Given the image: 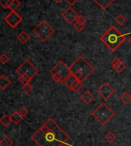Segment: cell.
Wrapping results in <instances>:
<instances>
[{
  "label": "cell",
  "instance_id": "1",
  "mask_svg": "<svg viewBox=\"0 0 131 146\" xmlns=\"http://www.w3.org/2000/svg\"><path fill=\"white\" fill-rule=\"evenodd\" d=\"M69 139V135L52 119H48L32 135V140L39 146H62Z\"/></svg>",
  "mask_w": 131,
  "mask_h": 146
},
{
  "label": "cell",
  "instance_id": "2",
  "mask_svg": "<svg viewBox=\"0 0 131 146\" xmlns=\"http://www.w3.org/2000/svg\"><path fill=\"white\" fill-rule=\"evenodd\" d=\"M130 34H122L115 26H111L103 35L100 37V40L106 45L109 50L114 52L125 41L126 37Z\"/></svg>",
  "mask_w": 131,
  "mask_h": 146
},
{
  "label": "cell",
  "instance_id": "3",
  "mask_svg": "<svg viewBox=\"0 0 131 146\" xmlns=\"http://www.w3.org/2000/svg\"><path fill=\"white\" fill-rule=\"evenodd\" d=\"M71 74L77 78L79 82L83 83L87 78L93 73L95 69L84 57H78L70 66Z\"/></svg>",
  "mask_w": 131,
  "mask_h": 146
},
{
  "label": "cell",
  "instance_id": "4",
  "mask_svg": "<svg viewBox=\"0 0 131 146\" xmlns=\"http://www.w3.org/2000/svg\"><path fill=\"white\" fill-rule=\"evenodd\" d=\"M52 78L57 83H64V81L71 74L70 67L64 63L63 61H60L50 71Z\"/></svg>",
  "mask_w": 131,
  "mask_h": 146
},
{
  "label": "cell",
  "instance_id": "5",
  "mask_svg": "<svg viewBox=\"0 0 131 146\" xmlns=\"http://www.w3.org/2000/svg\"><path fill=\"white\" fill-rule=\"evenodd\" d=\"M92 116L102 126H104L115 116V112L105 102H102L98 107L92 112Z\"/></svg>",
  "mask_w": 131,
  "mask_h": 146
},
{
  "label": "cell",
  "instance_id": "6",
  "mask_svg": "<svg viewBox=\"0 0 131 146\" xmlns=\"http://www.w3.org/2000/svg\"><path fill=\"white\" fill-rule=\"evenodd\" d=\"M33 32L42 42H46L54 34V28L46 21H42L33 29Z\"/></svg>",
  "mask_w": 131,
  "mask_h": 146
},
{
  "label": "cell",
  "instance_id": "7",
  "mask_svg": "<svg viewBox=\"0 0 131 146\" xmlns=\"http://www.w3.org/2000/svg\"><path fill=\"white\" fill-rule=\"evenodd\" d=\"M16 73L19 76H29L32 79L38 73V70L31 61L26 60L16 69Z\"/></svg>",
  "mask_w": 131,
  "mask_h": 146
},
{
  "label": "cell",
  "instance_id": "8",
  "mask_svg": "<svg viewBox=\"0 0 131 146\" xmlns=\"http://www.w3.org/2000/svg\"><path fill=\"white\" fill-rule=\"evenodd\" d=\"M23 18L22 16H20L15 11H11L9 14H8L4 18L5 21L10 28H15L18 25L22 22Z\"/></svg>",
  "mask_w": 131,
  "mask_h": 146
},
{
  "label": "cell",
  "instance_id": "9",
  "mask_svg": "<svg viewBox=\"0 0 131 146\" xmlns=\"http://www.w3.org/2000/svg\"><path fill=\"white\" fill-rule=\"evenodd\" d=\"M97 94H99L104 100H108L110 96L114 95L115 90L112 86H110L108 83H103L97 91Z\"/></svg>",
  "mask_w": 131,
  "mask_h": 146
},
{
  "label": "cell",
  "instance_id": "10",
  "mask_svg": "<svg viewBox=\"0 0 131 146\" xmlns=\"http://www.w3.org/2000/svg\"><path fill=\"white\" fill-rule=\"evenodd\" d=\"M78 14L75 10L70 6L65 10L63 13L62 14V17L64 18L67 23L69 24H74V22H76L77 17H78Z\"/></svg>",
  "mask_w": 131,
  "mask_h": 146
},
{
  "label": "cell",
  "instance_id": "11",
  "mask_svg": "<svg viewBox=\"0 0 131 146\" xmlns=\"http://www.w3.org/2000/svg\"><path fill=\"white\" fill-rule=\"evenodd\" d=\"M111 65L114 71L118 73H122L126 69V65L123 63V61L119 58V57H115L112 61Z\"/></svg>",
  "mask_w": 131,
  "mask_h": 146
},
{
  "label": "cell",
  "instance_id": "12",
  "mask_svg": "<svg viewBox=\"0 0 131 146\" xmlns=\"http://www.w3.org/2000/svg\"><path fill=\"white\" fill-rule=\"evenodd\" d=\"M79 83V81H78L77 78L75 77L73 74H71V75L64 81V83L65 84V86L69 88L71 90H72V91L74 90V88Z\"/></svg>",
  "mask_w": 131,
  "mask_h": 146
},
{
  "label": "cell",
  "instance_id": "13",
  "mask_svg": "<svg viewBox=\"0 0 131 146\" xmlns=\"http://www.w3.org/2000/svg\"><path fill=\"white\" fill-rule=\"evenodd\" d=\"M94 99V96L90 92L89 90H86L85 92L81 96V100L86 104H89L90 102H92V100Z\"/></svg>",
  "mask_w": 131,
  "mask_h": 146
},
{
  "label": "cell",
  "instance_id": "14",
  "mask_svg": "<svg viewBox=\"0 0 131 146\" xmlns=\"http://www.w3.org/2000/svg\"><path fill=\"white\" fill-rule=\"evenodd\" d=\"M11 83H12V82L6 76H5L4 74L1 75V77H0V88H1V90H5L6 88L9 87Z\"/></svg>",
  "mask_w": 131,
  "mask_h": 146
},
{
  "label": "cell",
  "instance_id": "15",
  "mask_svg": "<svg viewBox=\"0 0 131 146\" xmlns=\"http://www.w3.org/2000/svg\"><path fill=\"white\" fill-rule=\"evenodd\" d=\"M94 1L104 10L107 9L114 2V0H94Z\"/></svg>",
  "mask_w": 131,
  "mask_h": 146
},
{
  "label": "cell",
  "instance_id": "16",
  "mask_svg": "<svg viewBox=\"0 0 131 146\" xmlns=\"http://www.w3.org/2000/svg\"><path fill=\"white\" fill-rule=\"evenodd\" d=\"M10 118L12 119V122L15 125L19 124L23 119V117L20 115L19 111H15V112H13V114L10 116Z\"/></svg>",
  "mask_w": 131,
  "mask_h": 146
},
{
  "label": "cell",
  "instance_id": "17",
  "mask_svg": "<svg viewBox=\"0 0 131 146\" xmlns=\"http://www.w3.org/2000/svg\"><path fill=\"white\" fill-rule=\"evenodd\" d=\"M17 39L22 44H25L29 40V35L25 32H22L19 34H18Z\"/></svg>",
  "mask_w": 131,
  "mask_h": 146
},
{
  "label": "cell",
  "instance_id": "18",
  "mask_svg": "<svg viewBox=\"0 0 131 146\" xmlns=\"http://www.w3.org/2000/svg\"><path fill=\"white\" fill-rule=\"evenodd\" d=\"M0 122L3 126L8 127L13 122H12V119H11L10 116H9L7 115H4L0 119Z\"/></svg>",
  "mask_w": 131,
  "mask_h": 146
},
{
  "label": "cell",
  "instance_id": "19",
  "mask_svg": "<svg viewBox=\"0 0 131 146\" xmlns=\"http://www.w3.org/2000/svg\"><path fill=\"white\" fill-rule=\"evenodd\" d=\"M13 145V141L8 136H4L0 140V145L1 146H12Z\"/></svg>",
  "mask_w": 131,
  "mask_h": 146
},
{
  "label": "cell",
  "instance_id": "20",
  "mask_svg": "<svg viewBox=\"0 0 131 146\" xmlns=\"http://www.w3.org/2000/svg\"><path fill=\"white\" fill-rule=\"evenodd\" d=\"M120 98L124 104H127L130 101H131V95L128 92H124Z\"/></svg>",
  "mask_w": 131,
  "mask_h": 146
},
{
  "label": "cell",
  "instance_id": "21",
  "mask_svg": "<svg viewBox=\"0 0 131 146\" xmlns=\"http://www.w3.org/2000/svg\"><path fill=\"white\" fill-rule=\"evenodd\" d=\"M105 139H106V141H108L109 143H113V142L116 139V136L114 132L110 131V132H108V133L105 135Z\"/></svg>",
  "mask_w": 131,
  "mask_h": 146
},
{
  "label": "cell",
  "instance_id": "22",
  "mask_svg": "<svg viewBox=\"0 0 131 146\" xmlns=\"http://www.w3.org/2000/svg\"><path fill=\"white\" fill-rule=\"evenodd\" d=\"M20 5H21V3L19 0H13V3H11L9 6V9H11V11H15Z\"/></svg>",
  "mask_w": 131,
  "mask_h": 146
},
{
  "label": "cell",
  "instance_id": "23",
  "mask_svg": "<svg viewBox=\"0 0 131 146\" xmlns=\"http://www.w3.org/2000/svg\"><path fill=\"white\" fill-rule=\"evenodd\" d=\"M10 60V57H9V55L8 54H6L5 53H3L2 54V55L0 56V62H1V63L2 64H6V63L9 61Z\"/></svg>",
  "mask_w": 131,
  "mask_h": 146
},
{
  "label": "cell",
  "instance_id": "24",
  "mask_svg": "<svg viewBox=\"0 0 131 146\" xmlns=\"http://www.w3.org/2000/svg\"><path fill=\"white\" fill-rule=\"evenodd\" d=\"M73 26L75 29L77 30L78 32H82V30L84 29V27H85V24H81V23H79V22H75L73 24Z\"/></svg>",
  "mask_w": 131,
  "mask_h": 146
},
{
  "label": "cell",
  "instance_id": "25",
  "mask_svg": "<svg viewBox=\"0 0 131 146\" xmlns=\"http://www.w3.org/2000/svg\"><path fill=\"white\" fill-rule=\"evenodd\" d=\"M33 90V87L32 86V84L30 83L25 84V85L22 86V90L23 92H26V93H29L32 90Z\"/></svg>",
  "mask_w": 131,
  "mask_h": 146
},
{
  "label": "cell",
  "instance_id": "26",
  "mask_svg": "<svg viewBox=\"0 0 131 146\" xmlns=\"http://www.w3.org/2000/svg\"><path fill=\"white\" fill-rule=\"evenodd\" d=\"M116 22H118L120 24H124L126 22V18L125 16H124L123 15H118L116 18Z\"/></svg>",
  "mask_w": 131,
  "mask_h": 146
},
{
  "label": "cell",
  "instance_id": "27",
  "mask_svg": "<svg viewBox=\"0 0 131 146\" xmlns=\"http://www.w3.org/2000/svg\"><path fill=\"white\" fill-rule=\"evenodd\" d=\"M76 22H79V23H81V24H85L87 22V19H86V18L84 17V15H78V17H77V20H76Z\"/></svg>",
  "mask_w": 131,
  "mask_h": 146
},
{
  "label": "cell",
  "instance_id": "28",
  "mask_svg": "<svg viewBox=\"0 0 131 146\" xmlns=\"http://www.w3.org/2000/svg\"><path fill=\"white\" fill-rule=\"evenodd\" d=\"M19 112L20 113V115L22 116L24 118L25 116H26L28 115V110L26 109V108L25 107H22V108H21L19 110Z\"/></svg>",
  "mask_w": 131,
  "mask_h": 146
},
{
  "label": "cell",
  "instance_id": "29",
  "mask_svg": "<svg viewBox=\"0 0 131 146\" xmlns=\"http://www.w3.org/2000/svg\"><path fill=\"white\" fill-rule=\"evenodd\" d=\"M12 0H0V4L4 9H9V3Z\"/></svg>",
  "mask_w": 131,
  "mask_h": 146
},
{
  "label": "cell",
  "instance_id": "30",
  "mask_svg": "<svg viewBox=\"0 0 131 146\" xmlns=\"http://www.w3.org/2000/svg\"><path fill=\"white\" fill-rule=\"evenodd\" d=\"M82 88H83V84H82V83H81V82H80V83L74 88L73 91H74V92H80V90H81Z\"/></svg>",
  "mask_w": 131,
  "mask_h": 146
},
{
  "label": "cell",
  "instance_id": "31",
  "mask_svg": "<svg viewBox=\"0 0 131 146\" xmlns=\"http://www.w3.org/2000/svg\"><path fill=\"white\" fill-rule=\"evenodd\" d=\"M19 81L20 83H22V85H25V84H27V83H29L27 80H25V77H23L22 76H20L19 78Z\"/></svg>",
  "mask_w": 131,
  "mask_h": 146
},
{
  "label": "cell",
  "instance_id": "32",
  "mask_svg": "<svg viewBox=\"0 0 131 146\" xmlns=\"http://www.w3.org/2000/svg\"><path fill=\"white\" fill-rule=\"evenodd\" d=\"M66 2H67L70 5H73L74 4L77 3V0H66Z\"/></svg>",
  "mask_w": 131,
  "mask_h": 146
},
{
  "label": "cell",
  "instance_id": "33",
  "mask_svg": "<svg viewBox=\"0 0 131 146\" xmlns=\"http://www.w3.org/2000/svg\"><path fill=\"white\" fill-rule=\"evenodd\" d=\"M128 42H129V43H130V45H131V37H130V38H129Z\"/></svg>",
  "mask_w": 131,
  "mask_h": 146
},
{
  "label": "cell",
  "instance_id": "34",
  "mask_svg": "<svg viewBox=\"0 0 131 146\" xmlns=\"http://www.w3.org/2000/svg\"><path fill=\"white\" fill-rule=\"evenodd\" d=\"M54 2H56V3H60V2H61V1H62V0H54Z\"/></svg>",
  "mask_w": 131,
  "mask_h": 146
}]
</instances>
